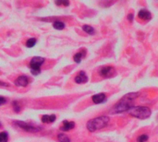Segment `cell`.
Instances as JSON below:
<instances>
[{
  "instance_id": "obj_23",
  "label": "cell",
  "mask_w": 158,
  "mask_h": 142,
  "mask_svg": "<svg viewBox=\"0 0 158 142\" xmlns=\"http://www.w3.org/2000/svg\"><path fill=\"white\" fill-rule=\"evenodd\" d=\"M6 103H7V99L4 98V97H2V96H0V105L5 104Z\"/></svg>"
},
{
  "instance_id": "obj_14",
  "label": "cell",
  "mask_w": 158,
  "mask_h": 142,
  "mask_svg": "<svg viewBox=\"0 0 158 142\" xmlns=\"http://www.w3.org/2000/svg\"><path fill=\"white\" fill-rule=\"evenodd\" d=\"M82 30H84L86 33L90 34V35H93V34L95 33L94 29L92 27V26H90V25H83L82 26Z\"/></svg>"
},
{
  "instance_id": "obj_10",
  "label": "cell",
  "mask_w": 158,
  "mask_h": 142,
  "mask_svg": "<svg viewBox=\"0 0 158 142\" xmlns=\"http://www.w3.org/2000/svg\"><path fill=\"white\" fill-rule=\"evenodd\" d=\"M105 98H106V96H105L104 93H98V94H95L92 97V100L94 103L96 104H99V103H102L105 101Z\"/></svg>"
},
{
  "instance_id": "obj_4",
  "label": "cell",
  "mask_w": 158,
  "mask_h": 142,
  "mask_svg": "<svg viewBox=\"0 0 158 142\" xmlns=\"http://www.w3.org/2000/svg\"><path fill=\"white\" fill-rule=\"evenodd\" d=\"M45 63V58L40 56H34L33 57L32 61H31L29 68L32 70V74L33 75H38L40 73V66Z\"/></svg>"
},
{
  "instance_id": "obj_9",
  "label": "cell",
  "mask_w": 158,
  "mask_h": 142,
  "mask_svg": "<svg viewBox=\"0 0 158 142\" xmlns=\"http://www.w3.org/2000/svg\"><path fill=\"white\" fill-rule=\"evenodd\" d=\"M138 17L140 20H150L152 19V14L147 9H140L138 13Z\"/></svg>"
},
{
  "instance_id": "obj_24",
  "label": "cell",
  "mask_w": 158,
  "mask_h": 142,
  "mask_svg": "<svg viewBox=\"0 0 158 142\" xmlns=\"http://www.w3.org/2000/svg\"><path fill=\"white\" fill-rule=\"evenodd\" d=\"M133 19H134V15L132 14V13H130V14L128 15V20H130V22H132Z\"/></svg>"
},
{
  "instance_id": "obj_26",
  "label": "cell",
  "mask_w": 158,
  "mask_h": 142,
  "mask_svg": "<svg viewBox=\"0 0 158 142\" xmlns=\"http://www.w3.org/2000/svg\"><path fill=\"white\" fill-rule=\"evenodd\" d=\"M0 126H1V124H0Z\"/></svg>"
},
{
  "instance_id": "obj_13",
  "label": "cell",
  "mask_w": 158,
  "mask_h": 142,
  "mask_svg": "<svg viewBox=\"0 0 158 142\" xmlns=\"http://www.w3.org/2000/svg\"><path fill=\"white\" fill-rule=\"evenodd\" d=\"M56 116L55 114H51V115H43L42 116V121L43 123H53L56 121Z\"/></svg>"
},
{
  "instance_id": "obj_18",
  "label": "cell",
  "mask_w": 158,
  "mask_h": 142,
  "mask_svg": "<svg viewBox=\"0 0 158 142\" xmlns=\"http://www.w3.org/2000/svg\"><path fill=\"white\" fill-rule=\"evenodd\" d=\"M7 132H1L0 133V142H7Z\"/></svg>"
},
{
  "instance_id": "obj_6",
  "label": "cell",
  "mask_w": 158,
  "mask_h": 142,
  "mask_svg": "<svg viewBox=\"0 0 158 142\" xmlns=\"http://www.w3.org/2000/svg\"><path fill=\"white\" fill-rule=\"evenodd\" d=\"M15 125H17L19 127L22 128L23 130L27 131V132H32V133H34V132H38L42 130V127L41 126H32L30 125V124H27L25 122H21V121H16Z\"/></svg>"
},
{
  "instance_id": "obj_11",
  "label": "cell",
  "mask_w": 158,
  "mask_h": 142,
  "mask_svg": "<svg viewBox=\"0 0 158 142\" xmlns=\"http://www.w3.org/2000/svg\"><path fill=\"white\" fill-rule=\"evenodd\" d=\"M75 127V123L69 121H63V126L60 127V130L62 131H68Z\"/></svg>"
},
{
  "instance_id": "obj_12",
  "label": "cell",
  "mask_w": 158,
  "mask_h": 142,
  "mask_svg": "<svg viewBox=\"0 0 158 142\" xmlns=\"http://www.w3.org/2000/svg\"><path fill=\"white\" fill-rule=\"evenodd\" d=\"M85 55H86V50H84V49H83L82 51L78 52L77 54L74 55V61H75L76 63L80 64L81 62V59L83 58V57H84Z\"/></svg>"
},
{
  "instance_id": "obj_25",
  "label": "cell",
  "mask_w": 158,
  "mask_h": 142,
  "mask_svg": "<svg viewBox=\"0 0 158 142\" xmlns=\"http://www.w3.org/2000/svg\"><path fill=\"white\" fill-rule=\"evenodd\" d=\"M0 86H5V87H7V86H8V84L3 82V81H0Z\"/></svg>"
},
{
  "instance_id": "obj_5",
  "label": "cell",
  "mask_w": 158,
  "mask_h": 142,
  "mask_svg": "<svg viewBox=\"0 0 158 142\" xmlns=\"http://www.w3.org/2000/svg\"><path fill=\"white\" fill-rule=\"evenodd\" d=\"M98 72H99L100 76L104 78H112V77H114L116 75V70L111 66H102V68L99 69Z\"/></svg>"
},
{
  "instance_id": "obj_20",
  "label": "cell",
  "mask_w": 158,
  "mask_h": 142,
  "mask_svg": "<svg viewBox=\"0 0 158 142\" xmlns=\"http://www.w3.org/2000/svg\"><path fill=\"white\" fill-rule=\"evenodd\" d=\"M13 107H14V110L16 111L17 113H19L20 111V105H19V103H17V101H14V103H13Z\"/></svg>"
},
{
  "instance_id": "obj_15",
  "label": "cell",
  "mask_w": 158,
  "mask_h": 142,
  "mask_svg": "<svg viewBox=\"0 0 158 142\" xmlns=\"http://www.w3.org/2000/svg\"><path fill=\"white\" fill-rule=\"evenodd\" d=\"M53 27H54L56 30H63L65 28V24H64L63 21L56 20L53 23Z\"/></svg>"
},
{
  "instance_id": "obj_17",
  "label": "cell",
  "mask_w": 158,
  "mask_h": 142,
  "mask_svg": "<svg viewBox=\"0 0 158 142\" xmlns=\"http://www.w3.org/2000/svg\"><path fill=\"white\" fill-rule=\"evenodd\" d=\"M35 43H36V39L31 38V39L28 40L27 43H26V46L27 47H33L35 45Z\"/></svg>"
},
{
  "instance_id": "obj_1",
  "label": "cell",
  "mask_w": 158,
  "mask_h": 142,
  "mask_svg": "<svg viewBox=\"0 0 158 142\" xmlns=\"http://www.w3.org/2000/svg\"><path fill=\"white\" fill-rule=\"evenodd\" d=\"M140 96V92H130L122 97L117 103L113 106L110 110L111 114H117L129 111L131 107H133V101Z\"/></svg>"
},
{
  "instance_id": "obj_21",
  "label": "cell",
  "mask_w": 158,
  "mask_h": 142,
  "mask_svg": "<svg viewBox=\"0 0 158 142\" xmlns=\"http://www.w3.org/2000/svg\"><path fill=\"white\" fill-rule=\"evenodd\" d=\"M56 4L58 6L61 5H64V6H68L69 5V2L68 1H56Z\"/></svg>"
},
{
  "instance_id": "obj_7",
  "label": "cell",
  "mask_w": 158,
  "mask_h": 142,
  "mask_svg": "<svg viewBox=\"0 0 158 142\" xmlns=\"http://www.w3.org/2000/svg\"><path fill=\"white\" fill-rule=\"evenodd\" d=\"M74 80H75V82L78 84H83L88 81V77L86 76V73L84 71H80L79 74L75 77Z\"/></svg>"
},
{
  "instance_id": "obj_8",
  "label": "cell",
  "mask_w": 158,
  "mask_h": 142,
  "mask_svg": "<svg viewBox=\"0 0 158 142\" xmlns=\"http://www.w3.org/2000/svg\"><path fill=\"white\" fill-rule=\"evenodd\" d=\"M29 84V78L26 76H20L15 80V85L20 87H26Z\"/></svg>"
},
{
  "instance_id": "obj_2",
  "label": "cell",
  "mask_w": 158,
  "mask_h": 142,
  "mask_svg": "<svg viewBox=\"0 0 158 142\" xmlns=\"http://www.w3.org/2000/svg\"><path fill=\"white\" fill-rule=\"evenodd\" d=\"M110 119L108 116H99V117H95L94 119H91L87 122L86 126L87 129L90 132H94L96 130L102 129V128L105 127L108 124Z\"/></svg>"
},
{
  "instance_id": "obj_22",
  "label": "cell",
  "mask_w": 158,
  "mask_h": 142,
  "mask_svg": "<svg viewBox=\"0 0 158 142\" xmlns=\"http://www.w3.org/2000/svg\"><path fill=\"white\" fill-rule=\"evenodd\" d=\"M115 3V2H102L101 3V5H103L104 7H110L111 5H113V4Z\"/></svg>"
},
{
  "instance_id": "obj_19",
  "label": "cell",
  "mask_w": 158,
  "mask_h": 142,
  "mask_svg": "<svg viewBox=\"0 0 158 142\" xmlns=\"http://www.w3.org/2000/svg\"><path fill=\"white\" fill-rule=\"evenodd\" d=\"M149 139V137L145 134L140 135L137 137V142H146Z\"/></svg>"
},
{
  "instance_id": "obj_3",
  "label": "cell",
  "mask_w": 158,
  "mask_h": 142,
  "mask_svg": "<svg viewBox=\"0 0 158 142\" xmlns=\"http://www.w3.org/2000/svg\"><path fill=\"white\" fill-rule=\"evenodd\" d=\"M128 113L130 115L139 119H147L151 116L152 114V111L149 107L146 106H133L131 107Z\"/></svg>"
},
{
  "instance_id": "obj_16",
  "label": "cell",
  "mask_w": 158,
  "mask_h": 142,
  "mask_svg": "<svg viewBox=\"0 0 158 142\" xmlns=\"http://www.w3.org/2000/svg\"><path fill=\"white\" fill-rule=\"evenodd\" d=\"M58 139L59 142H70L69 137L65 134H59L58 136Z\"/></svg>"
}]
</instances>
